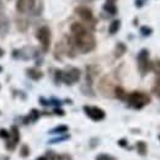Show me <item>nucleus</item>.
<instances>
[{"mask_svg": "<svg viewBox=\"0 0 160 160\" xmlns=\"http://www.w3.org/2000/svg\"><path fill=\"white\" fill-rule=\"evenodd\" d=\"M47 159L48 160H58V155L53 154L52 152H48V154H47Z\"/></svg>", "mask_w": 160, "mask_h": 160, "instance_id": "7c9ffc66", "label": "nucleus"}, {"mask_svg": "<svg viewBox=\"0 0 160 160\" xmlns=\"http://www.w3.org/2000/svg\"><path fill=\"white\" fill-rule=\"evenodd\" d=\"M53 113H54V115H58V116H64V115H65V112H64L60 107H56V108L53 110Z\"/></svg>", "mask_w": 160, "mask_h": 160, "instance_id": "c756f323", "label": "nucleus"}, {"mask_svg": "<svg viewBox=\"0 0 160 160\" xmlns=\"http://www.w3.org/2000/svg\"><path fill=\"white\" fill-rule=\"evenodd\" d=\"M127 144H128V143H127V139H124V138L118 140V145H120V147H127Z\"/></svg>", "mask_w": 160, "mask_h": 160, "instance_id": "72a5a7b5", "label": "nucleus"}, {"mask_svg": "<svg viewBox=\"0 0 160 160\" xmlns=\"http://www.w3.org/2000/svg\"><path fill=\"white\" fill-rule=\"evenodd\" d=\"M115 84L113 80L111 79L110 75H105L102 77L98 84V90L100 91V94L105 98H113V91H115Z\"/></svg>", "mask_w": 160, "mask_h": 160, "instance_id": "423d86ee", "label": "nucleus"}, {"mask_svg": "<svg viewBox=\"0 0 160 160\" xmlns=\"http://www.w3.org/2000/svg\"><path fill=\"white\" fill-rule=\"evenodd\" d=\"M82 110H84V112L86 113V116H88L89 118H91V120L95 121V122L102 121L106 117L105 111H103L102 108H100V107H98V106H89V105H85V106L82 107Z\"/></svg>", "mask_w": 160, "mask_h": 160, "instance_id": "1a4fd4ad", "label": "nucleus"}, {"mask_svg": "<svg viewBox=\"0 0 160 160\" xmlns=\"http://www.w3.org/2000/svg\"><path fill=\"white\" fill-rule=\"evenodd\" d=\"M96 160H116V158L112 157V155H110V154L102 153V154H99V155L96 157Z\"/></svg>", "mask_w": 160, "mask_h": 160, "instance_id": "bb28decb", "label": "nucleus"}, {"mask_svg": "<svg viewBox=\"0 0 160 160\" xmlns=\"http://www.w3.org/2000/svg\"><path fill=\"white\" fill-rule=\"evenodd\" d=\"M113 98H116L121 101H124L127 99V92L122 86H116L115 91H113Z\"/></svg>", "mask_w": 160, "mask_h": 160, "instance_id": "dca6fc26", "label": "nucleus"}, {"mask_svg": "<svg viewBox=\"0 0 160 160\" xmlns=\"http://www.w3.org/2000/svg\"><path fill=\"white\" fill-rule=\"evenodd\" d=\"M70 32L72 38L74 41V44L80 53H90L96 47V38L92 35V32L86 28V26L81 22H73L70 25Z\"/></svg>", "mask_w": 160, "mask_h": 160, "instance_id": "f257e3e1", "label": "nucleus"}, {"mask_svg": "<svg viewBox=\"0 0 160 160\" xmlns=\"http://www.w3.org/2000/svg\"><path fill=\"white\" fill-rule=\"evenodd\" d=\"M159 140H160V136H159Z\"/></svg>", "mask_w": 160, "mask_h": 160, "instance_id": "58836bf2", "label": "nucleus"}, {"mask_svg": "<svg viewBox=\"0 0 160 160\" xmlns=\"http://www.w3.org/2000/svg\"><path fill=\"white\" fill-rule=\"evenodd\" d=\"M36 160H48V159H47V157H40V158H37Z\"/></svg>", "mask_w": 160, "mask_h": 160, "instance_id": "c9c22d12", "label": "nucleus"}, {"mask_svg": "<svg viewBox=\"0 0 160 160\" xmlns=\"http://www.w3.org/2000/svg\"><path fill=\"white\" fill-rule=\"evenodd\" d=\"M40 103L42 106H49L51 103H49V100H47V99H44V98H40Z\"/></svg>", "mask_w": 160, "mask_h": 160, "instance_id": "473e14b6", "label": "nucleus"}, {"mask_svg": "<svg viewBox=\"0 0 160 160\" xmlns=\"http://www.w3.org/2000/svg\"><path fill=\"white\" fill-rule=\"evenodd\" d=\"M150 70H153V72H154V74H155L157 77H160V59L159 58L152 62Z\"/></svg>", "mask_w": 160, "mask_h": 160, "instance_id": "4be33fe9", "label": "nucleus"}, {"mask_svg": "<svg viewBox=\"0 0 160 160\" xmlns=\"http://www.w3.org/2000/svg\"><path fill=\"white\" fill-rule=\"evenodd\" d=\"M62 74H63V70L60 69H54V73H53V81L56 85H60L62 84Z\"/></svg>", "mask_w": 160, "mask_h": 160, "instance_id": "5701e85b", "label": "nucleus"}, {"mask_svg": "<svg viewBox=\"0 0 160 160\" xmlns=\"http://www.w3.org/2000/svg\"><path fill=\"white\" fill-rule=\"evenodd\" d=\"M10 134H9V137H8V139H5V147H6V149L9 150V152H12V150H15V148H16V145L19 144V142H20V131H19V128L16 127V126H11V128H10Z\"/></svg>", "mask_w": 160, "mask_h": 160, "instance_id": "6e6552de", "label": "nucleus"}, {"mask_svg": "<svg viewBox=\"0 0 160 160\" xmlns=\"http://www.w3.org/2000/svg\"><path fill=\"white\" fill-rule=\"evenodd\" d=\"M16 26L21 32H23L28 28L30 23H28V20H26V19H16Z\"/></svg>", "mask_w": 160, "mask_h": 160, "instance_id": "aec40b11", "label": "nucleus"}, {"mask_svg": "<svg viewBox=\"0 0 160 160\" xmlns=\"http://www.w3.org/2000/svg\"><path fill=\"white\" fill-rule=\"evenodd\" d=\"M41 116V112L38 110H36V108H32L31 111H30V113L23 118V123L25 124H28V123H32V122H36V121H38Z\"/></svg>", "mask_w": 160, "mask_h": 160, "instance_id": "2eb2a0df", "label": "nucleus"}, {"mask_svg": "<svg viewBox=\"0 0 160 160\" xmlns=\"http://www.w3.org/2000/svg\"><path fill=\"white\" fill-rule=\"evenodd\" d=\"M70 138L69 134L67 136H63V137H58V138H53V139L48 140V144H56V143H59V142H63V140H67Z\"/></svg>", "mask_w": 160, "mask_h": 160, "instance_id": "a878e982", "label": "nucleus"}, {"mask_svg": "<svg viewBox=\"0 0 160 160\" xmlns=\"http://www.w3.org/2000/svg\"><path fill=\"white\" fill-rule=\"evenodd\" d=\"M102 11L107 14V16H115L118 12L116 0H106V2L102 5Z\"/></svg>", "mask_w": 160, "mask_h": 160, "instance_id": "9b49d317", "label": "nucleus"}, {"mask_svg": "<svg viewBox=\"0 0 160 160\" xmlns=\"http://www.w3.org/2000/svg\"><path fill=\"white\" fill-rule=\"evenodd\" d=\"M30 155V147L27 144H22L20 148V157L21 158H27Z\"/></svg>", "mask_w": 160, "mask_h": 160, "instance_id": "393cba45", "label": "nucleus"}, {"mask_svg": "<svg viewBox=\"0 0 160 160\" xmlns=\"http://www.w3.org/2000/svg\"><path fill=\"white\" fill-rule=\"evenodd\" d=\"M152 92L157 98H160V77H157V79L154 81V85L152 86Z\"/></svg>", "mask_w": 160, "mask_h": 160, "instance_id": "412c9836", "label": "nucleus"}, {"mask_svg": "<svg viewBox=\"0 0 160 160\" xmlns=\"http://www.w3.org/2000/svg\"><path fill=\"white\" fill-rule=\"evenodd\" d=\"M136 148H137V152H138V154H139V155H143V157H144V155H147L148 147H147V143H145V142H143V140L137 142Z\"/></svg>", "mask_w": 160, "mask_h": 160, "instance_id": "6ab92c4d", "label": "nucleus"}, {"mask_svg": "<svg viewBox=\"0 0 160 160\" xmlns=\"http://www.w3.org/2000/svg\"><path fill=\"white\" fill-rule=\"evenodd\" d=\"M1 72H2V67L0 65V73H1Z\"/></svg>", "mask_w": 160, "mask_h": 160, "instance_id": "4c0bfd02", "label": "nucleus"}, {"mask_svg": "<svg viewBox=\"0 0 160 160\" xmlns=\"http://www.w3.org/2000/svg\"><path fill=\"white\" fill-rule=\"evenodd\" d=\"M133 23L137 26V25H138V19H134V22H133Z\"/></svg>", "mask_w": 160, "mask_h": 160, "instance_id": "e433bc0d", "label": "nucleus"}, {"mask_svg": "<svg viewBox=\"0 0 160 160\" xmlns=\"http://www.w3.org/2000/svg\"><path fill=\"white\" fill-rule=\"evenodd\" d=\"M139 31H140V35L144 36V37H148V36H150V35L153 33V28H152L150 26H147V25L140 26Z\"/></svg>", "mask_w": 160, "mask_h": 160, "instance_id": "b1692460", "label": "nucleus"}, {"mask_svg": "<svg viewBox=\"0 0 160 160\" xmlns=\"http://www.w3.org/2000/svg\"><path fill=\"white\" fill-rule=\"evenodd\" d=\"M126 100H127V103L129 107L140 110V108H143L150 103V96L143 91H133V92L127 95Z\"/></svg>", "mask_w": 160, "mask_h": 160, "instance_id": "f03ea898", "label": "nucleus"}, {"mask_svg": "<svg viewBox=\"0 0 160 160\" xmlns=\"http://www.w3.org/2000/svg\"><path fill=\"white\" fill-rule=\"evenodd\" d=\"M36 37L41 43V49L43 53H47L51 48V42H52V32L48 26H42L38 28Z\"/></svg>", "mask_w": 160, "mask_h": 160, "instance_id": "20e7f679", "label": "nucleus"}, {"mask_svg": "<svg viewBox=\"0 0 160 160\" xmlns=\"http://www.w3.org/2000/svg\"><path fill=\"white\" fill-rule=\"evenodd\" d=\"M75 14L79 16L81 20L84 21L86 25H90L91 28H95V19H94V14H92V10L85 5H80L75 8Z\"/></svg>", "mask_w": 160, "mask_h": 160, "instance_id": "0eeeda50", "label": "nucleus"}, {"mask_svg": "<svg viewBox=\"0 0 160 160\" xmlns=\"http://www.w3.org/2000/svg\"><path fill=\"white\" fill-rule=\"evenodd\" d=\"M147 2H148V0H134V6L137 9H142Z\"/></svg>", "mask_w": 160, "mask_h": 160, "instance_id": "cd10ccee", "label": "nucleus"}, {"mask_svg": "<svg viewBox=\"0 0 160 160\" xmlns=\"http://www.w3.org/2000/svg\"><path fill=\"white\" fill-rule=\"evenodd\" d=\"M53 56H54L56 59H58L59 62H62L63 56H67V54H65V46H64V42H58V43L56 44Z\"/></svg>", "mask_w": 160, "mask_h": 160, "instance_id": "ddd939ff", "label": "nucleus"}, {"mask_svg": "<svg viewBox=\"0 0 160 160\" xmlns=\"http://www.w3.org/2000/svg\"><path fill=\"white\" fill-rule=\"evenodd\" d=\"M68 131H69V127L67 124H59V126L52 128L48 133L49 134H62V133H67Z\"/></svg>", "mask_w": 160, "mask_h": 160, "instance_id": "a211bd4d", "label": "nucleus"}, {"mask_svg": "<svg viewBox=\"0 0 160 160\" xmlns=\"http://www.w3.org/2000/svg\"><path fill=\"white\" fill-rule=\"evenodd\" d=\"M126 52H127V46L123 42H117V44L115 46V49H113V57L116 59H120L121 57L124 56Z\"/></svg>", "mask_w": 160, "mask_h": 160, "instance_id": "f8f14e48", "label": "nucleus"}, {"mask_svg": "<svg viewBox=\"0 0 160 160\" xmlns=\"http://www.w3.org/2000/svg\"><path fill=\"white\" fill-rule=\"evenodd\" d=\"M35 9H36V0H18L16 1V10L21 14L35 11Z\"/></svg>", "mask_w": 160, "mask_h": 160, "instance_id": "9d476101", "label": "nucleus"}, {"mask_svg": "<svg viewBox=\"0 0 160 160\" xmlns=\"http://www.w3.org/2000/svg\"><path fill=\"white\" fill-rule=\"evenodd\" d=\"M81 78V72L77 67H67L65 70H63L62 74V82H64L68 86H72L77 84Z\"/></svg>", "mask_w": 160, "mask_h": 160, "instance_id": "39448f33", "label": "nucleus"}, {"mask_svg": "<svg viewBox=\"0 0 160 160\" xmlns=\"http://www.w3.org/2000/svg\"><path fill=\"white\" fill-rule=\"evenodd\" d=\"M58 160H72V157L69 154H62L58 155Z\"/></svg>", "mask_w": 160, "mask_h": 160, "instance_id": "2f4dec72", "label": "nucleus"}, {"mask_svg": "<svg viewBox=\"0 0 160 160\" xmlns=\"http://www.w3.org/2000/svg\"><path fill=\"white\" fill-rule=\"evenodd\" d=\"M9 134H10V132H9L8 129H5V128H0V138H2V139H8Z\"/></svg>", "mask_w": 160, "mask_h": 160, "instance_id": "c85d7f7f", "label": "nucleus"}, {"mask_svg": "<svg viewBox=\"0 0 160 160\" xmlns=\"http://www.w3.org/2000/svg\"><path fill=\"white\" fill-rule=\"evenodd\" d=\"M26 74H27V77L30 78V79L35 80V81H37V80H41L43 78V73L41 72L40 69H37V68H28L27 70H26Z\"/></svg>", "mask_w": 160, "mask_h": 160, "instance_id": "4468645a", "label": "nucleus"}, {"mask_svg": "<svg viewBox=\"0 0 160 160\" xmlns=\"http://www.w3.org/2000/svg\"><path fill=\"white\" fill-rule=\"evenodd\" d=\"M121 28V20H113L111 23H110V26H108V33L110 35H116L118 31H120Z\"/></svg>", "mask_w": 160, "mask_h": 160, "instance_id": "f3484780", "label": "nucleus"}, {"mask_svg": "<svg viewBox=\"0 0 160 160\" xmlns=\"http://www.w3.org/2000/svg\"><path fill=\"white\" fill-rule=\"evenodd\" d=\"M137 64H138V70L142 78H144L149 72H150V56H149V51L147 48L140 49L138 56H137Z\"/></svg>", "mask_w": 160, "mask_h": 160, "instance_id": "7ed1b4c3", "label": "nucleus"}, {"mask_svg": "<svg viewBox=\"0 0 160 160\" xmlns=\"http://www.w3.org/2000/svg\"><path fill=\"white\" fill-rule=\"evenodd\" d=\"M4 53H5V52H4V49L0 47V58H2V57H4Z\"/></svg>", "mask_w": 160, "mask_h": 160, "instance_id": "f704fd0d", "label": "nucleus"}]
</instances>
